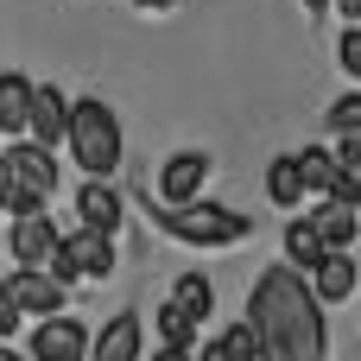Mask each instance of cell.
<instances>
[{
	"label": "cell",
	"instance_id": "obj_11",
	"mask_svg": "<svg viewBox=\"0 0 361 361\" xmlns=\"http://www.w3.org/2000/svg\"><path fill=\"white\" fill-rule=\"evenodd\" d=\"M6 286H13V298H19L25 317H57V311H63V292H70V286H57L44 267H19Z\"/></svg>",
	"mask_w": 361,
	"mask_h": 361
},
{
	"label": "cell",
	"instance_id": "obj_18",
	"mask_svg": "<svg viewBox=\"0 0 361 361\" xmlns=\"http://www.w3.org/2000/svg\"><path fill=\"white\" fill-rule=\"evenodd\" d=\"M292 159H298V178H305L311 197H336V178H343V171H336V152H330V146H305V152H292Z\"/></svg>",
	"mask_w": 361,
	"mask_h": 361
},
{
	"label": "cell",
	"instance_id": "obj_14",
	"mask_svg": "<svg viewBox=\"0 0 361 361\" xmlns=\"http://www.w3.org/2000/svg\"><path fill=\"white\" fill-rule=\"evenodd\" d=\"M311 222H317V235H324V247H330V254H349V247H355V235H361V216L343 203V197H324V203L311 209Z\"/></svg>",
	"mask_w": 361,
	"mask_h": 361
},
{
	"label": "cell",
	"instance_id": "obj_6",
	"mask_svg": "<svg viewBox=\"0 0 361 361\" xmlns=\"http://www.w3.org/2000/svg\"><path fill=\"white\" fill-rule=\"evenodd\" d=\"M57 254L70 260L76 279H108L114 273V235H95V228H70L57 241Z\"/></svg>",
	"mask_w": 361,
	"mask_h": 361
},
{
	"label": "cell",
	"instance_id": "obj_21",
	"mask_svg": "<svg viewBox=\"0 0 361 361\" xmlns=\"http://www.w3.org/2000/svg\"><path fill=\"white\" fill-rule=\"evenodd\" d=\"M324 121H330V133H336V140H355V133H361V95H336Z\"/></svg>",
	"mask_w": 361,
	"mask_h": 361
},
{
	"label": "cell",
	"instance_id": "obj_31",
	"mask_svg": "<svg viewBox=\"0 0 361 361\" xmlns=\"http://www.w3.org/2000/svg\"><path fill=\"white\" fill-rule=\"evenodd\" d=\"M133 6H146V13H171L178 0H133Z\"/></svg>",
	"mask_w": 361,
	"mask_h": 361
},
{
	"label": "cell",
	"instance_id": "obj_33",
	"mask_svg": "<svg viewBox=\"0 0 361 361\" xmlns=\"http://www.w3.org/2000/svg\"><path fill=\"white\" fill-rule=\"evenodd\" d=\"M0 361H25V355H13V349H0Z\"/></svg>",
	"mask_w": 361,
	"mask_h": 361
},
{
	"label": "cell",
	"instance_id": "obj_25",
	"mask_svg": "<svg viewBox=\"0 0 361 361\" xmlns=\"http://www.w3.org/2000/svg\"><path fill=\"white\" fill-rule=\"evenodd\" d=\"M336 171L343 178H361V133L355 140H336Z\"/></svg>",
	"mask_w": 361,
	"mask_h": 361
},
{
	"label": "cell",
	"instance_id": "obj_30",
	"mask_svg": "<svg viewBox=\"0 0 361 361\" xmlns=\"http://www.w3.org/2000/svg\"><path fill=\"white\" fill-rule=\"evenodd\" d=\"M152 361H197V355H190V349H159Z\"/></svg>",
	"mask_w": 361,
	"mask_h": 361
},
{
	"label": "cell",
	"instance_id": "obj_7",
	"mask_svg": "<svg viewBox=\"0 0 361 361\" xmlns=\"http://www.w3.org/2000/svg\"><path fill=\"white\" fill-rule=\"evenodd\" d=\"M140 349H146V324H140V311H114V317L95 330L89 361H140Z\"/></svg>",
	"mask_w": 361,
	"mask_h": 361
},
{
	"label": "cell",
	"instance_id": "obj_29",
	"mask_svg": "<svg viewBox=\"0 0 361 361\" xmlns=\"http://www.w3.org/2000/svg\"><path fill=\"white\" fill-rule=\"evenodd\" d=\"M197 361H228V349H222V343H209V349H197Z\"/></svg>",
	"mask_w": 361,
	"mask_h": 361
},
{
	"label": "cell",
	"instance_id": "obj_23",
	"mask_svg": "<svg viewBox=\"0 0 361 361\" xmlns=\"http://www.w3.org/2000/svg\"><path fill=\"white\" fill-rule=\"evenodd\" d=\"M336 63H343V76H361V25L336 32Z\"/></svg>",
	"mask_w": 361,
	"mask_h": 361
},
{
	"label": "cell",
	"instance_id": "obj_27",
	"mask_svg": "<svg viewBox=\"0 0 361 361\" xmlns=\"http://www.w3.org/2000/svg\"><path fill=\"white\" fill-rule=\"evenodd\" d=\"M6 197H13V171H6V152H0V216H6Z\"/></svg>",
	"mask_w": 361,
	"mask_h": 361
},
{
	"label": "cell",
	"instance_id": "obj_10",
	"mask_svg": "<svg viewBox=\"0 0 361 361\" xmlns=\"http://www.w3.org/2000/svg\"><path fill=\"white\" fill-rule=\"evenodd\" d=\"M203 178H209V159H203V152H171L165 171H159V197H165L171 209H184V203H197Z\"/></svg>",
	"mask_w": 361,
	"mask_h": 361
},
{
	"label": "cell",
	"instance_id": "obj_16",
	"mask_svg": "<svg viewBox=\"0 0 361 361\" xmlns=\"http://www.w3.org/2000/svg\"><path fill=\"white\" fill-rule=\"evenodd\" d=\"M330 247H324V235H317V222L311 216H286V267H298V273H311L317 260H324Z\"/></svg>",
	"mask_w": 361,
	"mask_h": 361
},
{
	"label": "cell",
	"instance_id": "obj_2",
	"mask_svg": "<svg viewBox=\"0 0 361 361\" xmlns=\"http://www.w3.org/2000/svg\"><path fill=\"white\" fill-rule=\"evenodd\" d=\"M63 146H70V159H76V171H82V178H114V171H121V159H127L121 121H114V108H108V102H95V95L70 102V133H63Z\"/></svg>",
	"mask_w": 361,
	"mask_h": 361
},
{
	"label": "cell",
	"instance_id": "obj_28",
	"mask_svg": "<svg viewBox=\"0 0 361 361\" xmlns=\"http://www.w3.org/2000/svg\"><path fill=\"white\" fill-rule=\"evenodd\" d=\"M336 13H343L349 25H361V0H336Z\"/></svg>",
	"mask_w": 361,
	"mask_h": 361
},
{
	"label": "cell",
	"instance_id": "obj_15",
	"mask_svg": "<svg viewBox=\"0 0 361 361\" xmlns=\"http://www.w3.org/2000/svg\"><path fill=\"white\" fill-rule=\"evenodd\" d=\"M32 76H19V70H0V133H13V140H25V114H32Z\"/></svg>",
	"mask_w": 361,
	"mask_h": 361
},
{
	"label": "cell",
	"instance_id": "obj_17",
	"mask_svg": "<svg viewBox=\"0 0 361 361\" xmlns=\"http://www.w3.org/2000/svg\"><path fill=\"white\" fill-rule=\"evenodd\" d=\"M171 305H178L190 324H209V317H216V286H209V273H178V279H171Z\"/></svg>",
	"mask_w": 361,
	"mask_h": 361
},
{
	"label": "cell",
	"instance_id": "obj_26",
	"mask_svg": "<svg viewBox=\"0 0 361 361\" xmlns=\"http://www.w3.org/2000/svg\"><path fill=\"white\" fill-rule=\"evenodd\" d=\"M336 197H343V203L361 216V178H336Z\"/></svg>",
	"mask_w": 361,
	"mask_h": 361
},
{
	"label": "cell",
	"instance_id": "obj_12",
	"mask_svg": "<svg viewBox=\"0 0 361 361\" xmlns=\"http://www.w3.org/2000/svg\"><path fill=\"white\" fill-rule=\"evenodd\" d=\"M57 241H63V228H57L51 216H25V222H13V235H6V247H13L19 267H44V260L57 254Z\"/></svg>",
	"mask_w": 361,
	"mask_h": 361
},
{
	"label": "cell",
	"instance_id": "obj_1",
	"mask_svg": "<svg viewBox=\"0 0 361 361\" xmlns=\"http://www.w3.org/2000/svg\"><path fill=\"white\" fill-rule=\"evenodd\" d=\"M247 324H254V336H260V361H330L324 305L311 298V286H305L298 267H286V260L254 279Z\"/></svg>",
	"mask_w": 361,
	"mask_h": 361
},
{
	"label": "cell",
	"instance_id": "obj_3",
	"mask_svg": "<svg viewBox=\"0 0 361 361\" xmlns=\"http://www.w3.org/2000/svg\"><path fill=\"white\" fill-rule=\"evenodd\" d=\"M165 228L178 235V241H190V247H235V241H247V216L241 209H216V203H184V209H171L165 216Z\"/></svg>",
	"mask_w": 361,
	"mask_h": 361
},
{
	"label": "cell",
	"instance_id": "obj_20",
	"mask_svg": "<svg viewBox=\"0 0 361 361\" xmlns=\"http://www.w3.org/2000/svg\"><path fill=\"white\" fill-rule=\"evenodd\" d=\"M159 336H165V349H190V343H197V324L165 298V305H159Z\"/></svg>",
	"mask_w": 361,
	"mask_h": 361
},
{
	"label": "cell",
	"instance_id": "obj_22",
	"mask_svg": "<svg viewBox=\"0 0 361 361\" xmlns=\"http://www.w3.org/2000/svg\"><path fill=\"white\" fill-rule=\"evenodd\" d=\"M216 343L228 349V361H260V336H254V324H247V317H241L235 330H222Z\"/></svg>",
	"mask_w": 361,
	"mask_h": 361
},
{
	"label": "cell",
	"instance_id": "obj_5",
	"mask_svg": "<svg viewBox=\"0 0 361 361\" xmlns=\"http://www.w3.org/2000/svg\"><path fill=\"white\" fill-rule=\"evenodd\" d=\"M63 133H70V102H63L57 82H38V89H32V114H25V140L44 146V152H57Z\"/></svg>",
	"mask_w": 361,
	"mask_h": 361
},
{
	"label": "cell",
	"instance_id": "obj_4",
	"mask_svg": "<svg viewBox=\"0 0 361 361\" xmlns=\"http://www.w3.org/2000/svg\"><path fill=\"white\" fill-rule=\"evenodd\" d=\"M89 330H82V317H70V311H57V317H38L32 324V355L25 361H89Z\"/></svg>",
	"mask_w": 361,
	"mask_h": 361
},
{
	"label": "cell",
	"instance_id": "obj_32",
	"mask_svg": "<svg viewBox=\"0 0 361 361\" xmlns=\"http://www.w3.org/2000/svg\"><path fill=\"white\" fill-rule=\"evenodd\" d=\"M330 6H336V0H305V13H311V19H324Z\"/></svg>",
	"mask_w": 361,
	"mask_h": 361
},
{
	"label": "cell",
	"instance_id": "obj_24",
	"mask_svg": "<svg viewBox=\"0 0 361 361\" xmlns=\"http://www.w3.org/2000/svg\"><path fill=\"white\" fill-rule=\"evenodd\" d=\"M19 324H25V311H19V298H13V286L0 279V343H6V336H13Z\"/></svg>",
	"mask_w": 361,
	"mask_h": 361
},
{
	"label": "cell",
	"instance_id": "obj_13",
	"mask_svg": "<svg viewBox=\"0 0 361 361\" xmlns=\"http://www.w3.org/2000/svg\"><path fill=\"white\" fill-rule=\"evenodd\" d=\"M311 298L317 305H343V298H355V286H361V273H355V254H324L317 267H311Z\"/></svg>",
	"mask_w": 361,
	"mask_h": 361
},
{
	"label": "cell",
	"instance_id": "obj_8",
	"mask_svg": "<svg viewBox=\"0 0 361 361\" xmlns=\"http://www.w3.org/2000/svg\"><path fill=\"white\" fill-rule=\"evenodd\" d=\"M121 216H127L121 190H114L108 178H82V190H76V228H95V235H114V228H121Z\"/></svg>",
	"mask_w": 361,
	"mask_h": 361
},
{
	"label": "cell",
	"instance_id": "obj_19",
	"mask_svg": "<svg viewBox=\"0 0 361 361\" xmlns=\"http://www.w3.org/2000/svg\"><path fill=\"white\" fill-rule=\"evenodd\" d=\"M267 197H273V203H279L286 216H292V209H298V203L311 197V190H305V178H298V159H292V152L267 165Z\"/></svg>",
	"mask_w": 361,
	"mask_h": 361
},
{
	"label": "cell",
	"instance_id": "obj_9",
	"mask_svg": "<svg viewBox=\"0 0 361 361\" xmlns=\"http://www.w3.org/2000/svg\"><path fill=\"white\" fill-rule=\"evenodd\" d=\"M6 171H13L19 190H38V197L57 190V152L32 146V140H13V146H6Z\"/></svg>",
	"mask_w": 361,
	"mask_h": 361
}]
</instances>
